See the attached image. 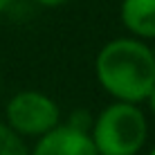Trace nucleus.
Returning <instances> with one entry per match:
<instances>
[{
  "label": "nucleus",
  "mask_w": 155,
  "mask_h": 155,
  "mask_svg": "<svg viewBox=\"0 0 155 155\" xmlns=\"http://www.w3.org/2000/svg\"><path fill=\"white\" fill-rule=\"evenodd\" d=\"M58 117H61L58 106L47 94L36 90L18 92L7 104V124L18 135L41 137L58 126Z\"/></svg>",
  "instance_id": "obj_3"
},
{
  "label": "nucleus",
  "mask_w": 155,
  "mask_h": 155,
  "mask_svg": "<svg viewBox=\"0 0 155 155\" xmlns=\"http://www.w3.org/2000/svg\"><path fill=\"white\" fill-rule=\"evenodd\" d=\"M0 155H29L25 142L9 124L0 121Z\"/></svg>",
  "instance_id": "obj_6"
},
{
  "label": "nucleus",
  "mask_w": 155,
  "mask_h": 155,
  "mask_svg": "<svg viewBox=\"0 0 155 155\" xmlns=\"http://www.w3.org/2000/svg\"><path fill=\"white\" fill-rule=\"evenodd\" d=\"M146 101H148V106H151V110H153V115H155V85H153V90H151V92H148Z\"/></svg>",
  "instance_id": "obj_9"
},
{
  "label": "nucleus",
  "mask_w": 155,
  "mask_h": 155,
  "mask_svg": "<svg viewBox=\"0 0 155 155\" xmlns=\"http://www.w3.org/2000/svg\"><path fill=\"white\" fill-rule=\"evenodd\" d=\"M153 54H155V52H153Z\"/></svg>",
  "instance_id": "obj_12"
},
{
  "label": "nucleus",
  "mask_w": 155,
  "mask_h": 155,
  "mask_svg": "<svg viewBox=\"0 0 155 155\" xmlns=\"http://www.w3.org/2000/svg\"><path fill=\"white\" fill-rule=\"evenodd\" d=\"M36 2H41V5H45V7H58V5H63V2H68V0H36Z\"/></svg>",
  "instance_id": "obj_8"
},
{
  "label": "nucleus",
  "mask_w": 155,
  "mask_h": 155,
  "mask_svg": "<svg viewBox=\"0 0 155 155\" xmlns=\"http://www.w3.org/2000/svg\"><path fill=\"white\" fill-rule=\"evenodd\" d=\"M68 124L74 126V128H79V130H85V133H88V128H92L94 121H90V115L85 113V110H74Z\"/></svg>",
  "instance_id": "obj_7"
},
{
  "label": "nucleus",
  "mask_w": 155,
  "mask_h": 155,
  "mask_svg": "<svg viewBox=\"0 0 155 155\" xmlns=\"http://www.w3.org/2000/svg\"><path fill=\"white\" fill-rule=\"evenodd\" d=\"M90 137L99 155H135L146 142V117L135 104L117 101L101 110Z\"/></svg>",
  "instance_id": "obj_2"
},
{
  "label": "nucleus",
  "mask_w": 155,
  "mask_h": 155,
  "mask_svg": "<svg viewBox=\"0 0 155 155\" xmlns=\"http://www.w3.org/2000/svg\"><path fill=\"white\" fill-rule=\"evenodd\" d=\"M31 155H99V151L85 130L65 124L41 135Z\"/></svg>",
  "instance_id": "obj_4"
},
{
  "label": "nucleus",
  "mask_w": 155,
  "mask_h": 155,
  "mask_svg": "<svg viewBox=\"0 0 155 155\" xmlns=\"http://www.w3.org/2000/svg\"><path fill=\"white\" fill-rule=\"evenodd\" d=\"M151 155H155V148H153V151H151Z\"/></svg>",
  "instance_id": "obj_11"
},
{
  "label": "nucleus",
  "mask_w": 155,
  "mask_h": 155,
  "mask_svg": "<svg viewBox=\"0 0 155 155\" xmlns=\"http://www.w3.org/2000/svg\"><path fill=\"white\" fill-rule=\"evenodd\" d=\"M121 23L142 38H155V0H124Z\"/></svg>",
  "instance_id": "obj_5"
},
{
  "label": "nucleus",
  "mask_w": 155,
  "mask_h": 155,
  "mask_svg": "<svg viewBox=\"0 0 155 155\" xmlns=\"http://www.w3.org/2000/svg\"><path fill=\"white\" fill-rule=\"evenodd\" d=\"M12 2H14V0H0V12H5V9H7Z\"/></svg>",
  "instance_id": "obj_10"
},
{
  "label": "nucleus",
  "mask_w": 155,
  "mask_h": 155,
  "mask_svg": "<svg viewBox=\"0 0 155 155\" xmlns=\"http://www.w3.org/2000/svg\"><path fill=\"white\" fill-rule=\"evenodd\" d=\"M99 83L117 101H144L155 85V54L144 43L117 38L104 45L94 63Z\"/></svg>",
  "instance_id": "obj_1"
}]
</instances>
